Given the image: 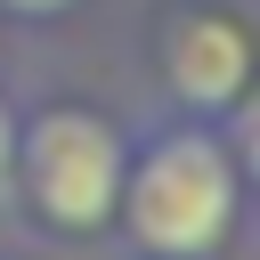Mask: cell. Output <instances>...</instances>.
I'll list each match as a JSON object with an SVG mask.
<instances>
[{
  "label": "cell",
  "instance_id": "obj_1",
  "mask_svg": "<svg viewBox=\"0 0 260 260\" xmlns=\"http://www.w3.org/2000/svg\"><path fill=\"white\" fill-rule=\"evenodd\" d=\"M244 211V162L195 122V130H162L138 162H122V203L114 219L138 236V252L154 260H211L228 244Z\"/></svg>",
  "mask_w": 260,
  "mask_h": 260
},
{
  "label": "cell",
  "instance_id": "obj_5",
  "mask_svg": "<svg viewBox=\"0 0 260 260\" xmlns=\"http://www.w3.org/2000/svg\"><path fill=\"white\" fill-rule=\"evenodd\" d=\"M8 8H16V16H57L65 0H8Z\"/></svg>",
  "mask_w": 260,
  "mask_h": 260
},
{
  "label": "cell",
  "instance_id": "obj_4",
  "mask_svg": "<svg viewBox=\"0 0 260 260\" xmlns=\"http://www.w3.org/2000/svg\"><path fill=\"white\" fill-rule=\"evenodd\" d=\"M8 171H16V114L0 106V187H8Z\"/></svg>",
  "mask_w": 260,
  "mask_h": 260
},
{
  "label": "cell",
  "instance_id": "obj_2",
  "mask_svg": "<svg viewBox=\"0 0 260 260\" xmlns=\"http://www.w3.org/2000/svg\"><path fill=\"white\" fill-rule=\"evenodd\" d=\"M122 130L106 114H81V106H57L41 122L16 130V171H24V195L49 228L65 236H98L114 228V203H122Z\"/></svg>",
  "mask_w": 260,
  "mask_h": 260
},
{
  "label": "cell",
  "instance_id": "obj_3",
  "mask_svg": "<svg viewBox=\"0 0 260 260\" xmlns=\"http://www.w3.org/2000/svg\"><path fill=\"white\" fill-rule=\"evenodd\" d=\"M171 89L195 106V114H219V106H236L244 98V81H252V41H244V24L236 16H219V8H203V16H187L179 32H171Z\"/></svg>",
  "mask_w": 260,
  "mask_h": 260
}]
</instances>
